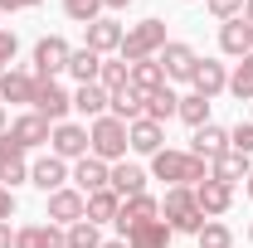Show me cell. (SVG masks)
<instances>
[{
	"label": "cell",
	"mask_w": 253,
	"mask_h": 248,
	"mask_svg": "<svg viewBox=\"0 0 253 248\" xmlns=\"http://www.w3.org/2000/svg\"><path fill=\"white\" fill-rule=\"evenodd\" d=\"M249 156H239V151H224L210 161V180H224V185H239V180H249Z\"/></svg>",
	"instance_id": "484cf974"
},
{
	"label": "cell",
	"mask_w": 253,
	"mask_h": 248,
	"mask_svg": "<svg viewBox=\"0 0 253 248\" xmlns=\"http://www.w3.org/2000/svg\"><path fill=\"white\" fill-rule=\"evenodd\" d=\"M151 175L156 180H166V190L170 185H200V180H210V161H200V156L190 151H170V146H161L156 156H151Z\"/></svg>",
	"instance_id": "6da1fadb"
},
{
	"label": "cell",
	"mask_w": 253,
	"mask_h": 248,
	"mask_svg": "<svg viewBox=\"0 0 253 248\" xmlns=\"http://www.w3.org/2000/svg\"><path fill=\"white\" fill-rule=\"evenodd\" d=\"M161 214L170 224V234H200L210 219L200 214V205H195V190L190 185H170L166 190V200H161Z\"/></svg>",
	"instance_id": "7a4b0ae2"
},
{
	"label": "cell",
	"mask_w": 253,
	"mask_h": 248,
	"mask_svg": "<svg viewBox=\"0 0 253 248\" xmlns=\"http://www.w3.org/2000/svg\"><path fill=\"white\" fill-rule=\"evenodd\" d=\"M156 63L166 68V83H190V73H195V63H200V54L190 49L185 39H170L166 49L156 54Z\"/></svg>",
	"instance_id": "52a82bcc"
},
{
	"label": "cell",
	"mask_w": 253,
	"mask_h": 248,
	"mask_svg": "<svg viewBox=\"0 0 253 248\" xmlns=\"http://www.w3.org/2000/svg\"><path fill=\"white\" fill-rule=\"evenodd\" d=\"M126 68H131V88H136V93L166 88V68H161L156 59H136V63H126Z\"/></svg>",
	"instance_id": "83f0119b"
},
{
	"label": "cell",
	"mask_w": 253,
	"mask_h": 248,
	"mask_svg": "<svg viewBox=\"0 0 253 248\" xmlns=\"http://www.w3.org/2000/svg\"><path fill=\"white\" fill-rule=\"evenodd\" d=\"M49 151L59 156V161H83V156H88V126L59 122L54 131H49Z\"/></svg>",
	"instance_id": "ba28073f"
},
{
	"label": "cell",
	"mask_w": 253,
	"mask_h": 248,
	"mask_svg": "<svg viewBox=\"0 0 253 248\" xmlns=\"http://www.w3.org/2000/svg\"><path fill=\"white\" fill-rule=\"evenodd\" d=\"M68 39L63 34H44L39 44H34V78H59L68 73Z\"/></svg>",
	"instance_id": "8992f818"
},
{
	"label": "cell",
	"mask_w": 253,
	"mask_h": 248,
	"mask_svg": "<svg viewBox=\"0 0 253 248\" xmlns=\"http://www.w3.org/2000/svg\"><path fill=\"white\" fill-rule=\"evenodd\" d=\"M244 20H249V25H253V0H244Z\"/></svg>",
	"instance_id": "f6af8a7d"
},
{
	"label": "cell",
	"mask_w": 253,
	"mask_h": 248,
	"mask_svg": "<svg viewBox=\"0 0 253 248\" xmlns=\"http://www.w3.org/2000/svg\"><path fill=\"white\" fill-rule=\"evenodd\" d=\"M170 239H175V234H170L166 219H146V224H136V229L126 234L122 244L126 248H170Z\"/></svg>",
	"instance_id": "603a6c76"
},
{
	"label": "cell",
	"mask_w": 253,
	"mask_h": 248,
	"mask_svg": "<svg viewBox=\"0 0 253 248\" xmlns=\"http://www.w3.org/2000/svg\"><path fill=\"white\" fill-rule=\"evenodd\" d=\"M0 248H15V234H10V224H0Z\"/></svg>",
	"instance_id": "7bdbcfd3"
},
{
	"label": "cell",
	"mask_w": 253,
	"mask_h": 248,
	"mask_svg": "<svg viewBox=\"0 0 253 248\" xmlns=\"http://www.w3.org/2000/svg\"><path fill=\"white\" fill-rule=\"evenodd\" d=\"M229 151V131L214 122H205V126H195V136H190V156H200V161H214V156Z\"/></svg>",
	"instance_id": "ac0fdd59"
},
{
	"label": "cell",
	"mask_w": 253,
	"mask_h": 248,
	"mask_svg": "<svg viewBox=\"0 0 253 248\" xmlns=\"http://www.w3.org/2000/svg\"><path fill=\"white\" fill-rule=\"evenodd\" d=\"M25 180H30L25 151H20V141L5 131V136H0V185H5V190H15V185H25Z\"/></svg>",
	"instance_id": "8fae6325"
},
{
	"label": "cell",
	"mask_w": 253,
	"mask_h": 248,
	"mask_svg": "<svg viewBox=\"0 0 253 248\" xmlns=\"http://www.w3.org/2000/svg\"><path fill=\"white\" fill-rule=\"evenodd\" d=\"M185 5H195V0H185Z\"/></svg>",
	"instance_id": "f907efd6"
},
{
	"label": "cell",
	"mask_w": 253,
	"mask_h": 248,
	"mask_svg": "<svg viewBox=\"0 0 253 248\" xmlns=\"http://www.w3.org/2000/svg\"><path fill=\"white\" fill-rule=\"evenodd\" d=\"M126 146H131L136 156H156L161 146H166V126H161V122H151V117L131 122V126H126Z\"/></svg>",
	"instance_id": "2e32d148"
},
{
	"label": "cell",
	"mask_w": 253,
	"mask_h": 248,
	"mask_svg": "<svg viewBox=\"0 0 253 248\" xmlns=\"http://www.w3.org/2000/svg\"><path fill=\"white\" fill-rule=\"evenodd\" d=\"M10 219H15V190L0 185V224H10Z\"/></svg>",
	"instance_id": "60d3db41"
},
{
	"label": "cell",
	"mask_w": 253,
	"mask_h": 248,
	"mask_svg": "<svg viewBox=\"0 0 253 248\" xmlns=\"http://www.w3.org/2000/svg\"><path fill=\"white\" fill-rule=\"evenodd\" d=\"M122 25H117V20H107V15H97L93 25H88V49H93V54H117V49H122Z\"/></svg>",
	"instance_id": "7402d4cb"
},
{
	"label": "cell",
	"mask_w": 253,
	"mask_h": 248,
	"mask_svg": "<svg viewBox=\"0 0 253 248\" xmlns=\"http://www.w3.org/2000/svg\"><path fill=\"white\" fill-rule=\"evenodd\" d=\"M229 151H239V156H253V122H239V126H229Z\"/></svg>",
	"instance_id": "74e56055"
},
{
	"label": "cell",
	"mask_w": 253,
	"mask_h": 248,
	"mask_svg": "<svg viewBox=\"0 0 253 248\" xmlns=\"http://www.w3.org/2000/svg\"><path fill=\"white\" fill-rule=\"evenodd\" d=\"M68 180L73 190H83V195H97V190H112V165L107 161H97V156H83V161H73V170H68Z\"/></svg>",
	"instance_id": "9c48e42d"
},
{
	"label": "cell",
	"mask_w": 253,
	"mask_h": 248,
	"mask_svg": "<svg viewBox=\"0 0 253 248\" xmlns=\"http://www.w3.org/2000/svg\"><path fill=\"white\" fill-rule=\"evenodd\" d=\"M5 131H10V122H5V107H0V136H5Z\"/></svg>",
	"instance_id": "7dc6e473"
},
{
	"label": "cell",
	"mask_w": 253,
	"mask_h": 248,
	"mask_svg": "<svg viewBox=\"0 0 253 248\" xmlns=\"http://www.w3.org/2000/svg\"><path fill=\"white\" fill-rule=\"evenodd\" d=\"M15 248H63V229L59 224H25V229H15Z\"/></svg>",
	"instance_id": "d4e9b609"
},
{
	"label": "cell",
	"mask_w": 253,
	"mask_h": 248,
	"mask_svg": "<svg viewBox=\"0 0 253 248\" xmlns=\"http://www.w3.org/2000/svg\"><path fill=\"white\" fill-rule=\"evenodd\" d=\"M146 219H161V200L156 195H131V200H122V209H117V229H122V239L136 229V224H146Z\"/></svg>",
	"instance_id": "7c38bea8"
},
{
	"label": "cell",
	"mask_w": 253,
	"mask_h": 248,
	"mask_svg": "<svg viewBox=\"0 0 253 248\" xmlns=\"http://www.w3.org/2000/svg\"><path fill=\"white\" fill-rule=\"evenodd\" d=\"M97 68H102V54H93L88 44L68 54V73H73L78 83H97Z\"/></svg>",
	"instance_id": "4dcf8cb0"
},
{
	"label": "cell",
	"mask_w": 253,
	"mask_h": 248,
	"mask_svg": "<svg viewBox=\"0 0 253 248\" xmlns=\"http://www.w3.org/2000/svg\"><path fill=\"white\" fill-rule=\"evenodd\" d=\"M63 248H102V234H97V224H88V219L68 224V229H63Z\"/></svg>",
	"instance_id": "d6a6232c"
},
{
	"label": "cell",
	"mask_w": 253,
	"mask_h": 248,
	"mask_svg": "<svg viewBox=\"0 0 253 248\" xmlns=\"http://www.w3.org/2000/svg\"><path fill=\"white\" fill-rule=\"evenodd\" d=\"M195 244H200V248H234V229L219 224V219H210V224L195 234Z\"/></svg>",
	"instance_id": "d590c367"
},
{
	"label": "cell",
	"mask_w": 253,
	"mask_h": 248,
	"mask_svg": "<svg viewBox=\"0 0 253 248\" xmlns=\"http://www.w3.org/2000/svg\"><path fill=\"white\" fill-rule=\"evenodd\" d=\"M107 102H112V97H107V88H97V83H78V93H73V107H78V112H83V117H107Z\"/></svg>",
	"instance_id": "4316f807"
},
{
	"label": "cell",
	"mask_w": 253,
	"mask_h": 248,
	"mask_svg": "<svg viewBox=\"0 0 253 248\" xmlns=\"http://www.w3.org/2000/svg\"><path fill=\"white\" fill-rule=\"evenodd\" d=\"M49 131H54V122H44L39 112H25V117H15V122H10V136L20 141V151L44 146V141H49Z\"/></svg>",
	"instance_id": "d6986e66"
},
{
	"label": "cell",
	"mask_w": 253,
	"mask_h": 248,
	"mask_svg": "<svg viewBox=\"0 0 253 248\" xmlns=\"http://www.w3.org/2000/svg\"><path fill=\"white\" fill-rule=\"evenodd\" d=\"M126 122H117L112 112L107 117H97L93 126H88V156H97V161H107V165H117V161H126Z\"/></svg>",
	"instance_id": "3957f363"
},
{
	"label": "cell",
	"mask_w": 253,
	"mask_h": 248,
	"mask_svg": "<svg viewBox=\"0 0 253 248\" xmlns=\"http://www.w3.org/2000/svg\"><path fill=\"white\" fill-rule=\"evenodd\" d=\"M131 0H102V10H126Z\"/></svg>",
	"instance_id": "ee69618b"
},
{
	"label": "cell",
	"mask_w": 253,
	"mask_h": 248,
	"mask_svg": "<svg viewBox=\"0 0 253 248\" xmlns=\"http://www.w3.org/2000/svg\"><path fill=\"white\" fill-rule=\"evenodd\" d=\"M229 93L239 97V102H249V97H253V54H244L239 68L229 73Z\"/></svg>",
	"instance_id": "e575fe53"
},
{
	"label": "cell",
	"mask_w": 253,
	"mask_h": 248,
	"mask_svg": "<svg viewBox=\"0 0 253 248\" xmlns=\"http://www.w3.org/2000/svg\"><path fill=\"white\" fill-rule=\"evenodd\" d=\"M117 209H122V200H117V190H97V195H88V224H112L117 219Z\"/></svg>",
	"instance_id": "f546056e"
},
{
	"label": "cell",
	"mask_w": 253,
	"mask_h": 248,
	"mask_svg": "<svg viewBox=\"0 0 253 248\" xmlns=\"http://www.w3.org/2000/svg\"><path fill=\"white\" fill-rule=\"evenodd\" d=\"M190 88H195L200 97H210V102H214L219 93H229V73H224V63L219 59H200V63H195V73H190Z\"/></svg>",
	"instance_id": "4fadbf2b"
},
{
	"label": "cell",
	"mask_w": 253,
	"mask_h": 248,
	"mask_svg": "<svg viewBox=\"0 0 253 248\" xmlns=\"http://www.w3.org/2000/svg\"><path fill=\"white\" fill-rule=\"evenodd\" d=\"M219 49L229 54V59H244V54H253V25L244 20V15L219 25Z\"/></svg>",
	"instance_id": "e0dca14e"
},
{
	"label": "cell",
	"mask_w": 253,
	"mask_h": 248,
	"mask_svg": "<svg viewBox=\"0 0 253 248\" xmlns=\"http://www.w3.org/2000/svg\"><path fill=\"white\" fill-rule=\"evenodd\" d=\"M34 112L44 117V122H68V107H73V93L63 88L59 78H39V88H34V102H30Z\"/></svg>",
	"instance_id": "5b68a950"
},
{
	"label": "cell",
	"mask_w": 253,
	"mask_h": 248,
	"mask_svg": "<svg viewBox=\"0 0 253 248\" xmlns=\"http://www.w3.org/2000/svg\"><path fill=\"white\" fill-rule=\"evenodd\" d=\"M175 107H180V93H175V88H170V83H166V88H156V93H146V117H151V122H170V117H175Z\"/></svg>",
	"instance_id": "f1b7e54d"
},
{
	"label": "cell",
	"mask_w": 253,
	"mask_h": 248,
	"mask_svg": "<svg viewBox=\"0 0 253 248\" xmlns=\"http://www.w3.org/2000/svg\"><path fill=\"white\" fill-rule=\"evenodd\" d=\"M88 214V195L83 190H73V185H63V190H54L49 195V224H78V219Z\"/></svg>",
	"instance_id": "30bf717a"
},
{
	"label": "cell",
	"mask_w": 253,
	"mask_h": 248,
	"mask_svg": "<svg viewBox=\"0 0 253 248\" xmlns=\"http://www.w3.org/2000/svg\"><path fill=\"white\" fill-rule=\"evenodd\" d=\"M15 54H20V39H15V30H0V73H10Z\"/></svg>",
	"instance_id": "ab89813d"
},
{
	"label": "cell",
	"mask_w": 253,
	"mask_h": 248,
	"mask_svg": "<svg viewBox=\"0 0 253 248\" xmlns=\"http://www.w3.org/2000/svg\"><path fill=\"white\" fill-rule=\"evenodd\" d=\"M34 5H44V0H0V15L5 10H34Z\"/></svg>",
	"instance_id": "b9f144b4"
},
{
	"label": "cell",
	"mask_w": 253,
	"mask_h": 248,
	"mask_svg": "<svg viewBox=\"0 0 253 248\" xmlns=\"http://www.w3.org/2000/svg\"><path fill=\"white\" fill-rule=\"evenodd\" d=\"M244 195H249V200H253V170H249V180H244Z\"/></svg>",
	"instance_id": "bcb514c9"
},
{
	"label": "cell",
	"mask_w": 253,
	"mask_h": 248,
	"mask_svg": "<svg viewBox=\"0 0 253 248\" xmlns=\"http://www.w3.org/2000/svg\"><path fill=\"white\" fill-rule=\"evenodd\" d=\"M131 83V68H126L122 59H102V68H97V88H107V97L117 93V88H126Z\"/></svg>",
	"instance_id": "1f68e13d"
},
{
	"label": "cell",
	"mask_w": 253,
	"mask_h": 248,
	"mask_svg": "<svg viewBox=\"0 0 253 248\" xmlns=\"http://www.w3.org/2000/svg\"><path fill=\"white\" fill-rule=\"evenodd\" d=\"M195 205H200L205 219H219L224 209L234 205V185H224V180H200V185H195Z\"/></svg>",
	"instance_id": "9a60e30c"
},
{
	"label": "cell",
	"mask_w": 253,
	"mask_h": 248,
	"mask_svg": "<svg viewBox=\"0 0 253 248\" xmlns=\"http://www.w3.org/2000/svg\"><path fill=\"white\" fill-rule=\"evenodd\" d=\"M170 39H166V20H141V25H131L122 34V63H136V59H156L161 49H166Z\"/></svg>",
	"instance_id": "277c9868"
},
{
	"label": "cell",
	"mask_w": 253,
	"mask_h": 248,
	"mask_svg": "<svg viewBox=\"0 0 253 248\" xmlns=\"http://www.w3.org/2000/svg\"><path fill=\"white\" fill-rule=\"evenodd\" d=\"M63 15H68V20H78V25L88 30L97 15H102V0H63Z\"/></svg>",
	"instance_id": "8d00e7d4"
},
{
	"label": "cell",
	"mask_w": 253,
	"mask_h": 248,
	"mask_svg": "<svg viewBox=\"0 0 253 248\" xmlns=\"http://www.w3.org/2000/svg\"><path fill=\"white\" fill-rule=\"evenodd\" d=\"M205 10L224 25V20H239V15H244V0H205Z\"/></svg>",
	"instance_id": "f35d334b"
},
{
	"label": "cell",
	"mask_w": 253,
	"mask_h": 248,
	"mask_svg": "<svg viewBox=\"0 0 253 248\" xmlns=\"http://www.w3.org/2000/svg\"><path fill=\"white\" fill-rule=\"evenodd\" d=\"M146 180H151V175H146L141 165H131V161H117L107 185L117 190V200H131V195H146Z\"/></svg>",
	"instance_id": "44dd1931"
},
{
	"label": "cell",
	"mask_w": 253,
	"mask_h": 248,
	"mask_svg": "<svg viewBox=\"0 0 253 248\" xmlns=\"http://www.w3.org/2000/svg\"><path fill=\"white\" fill-rule=\"evenodd\" d=\"M249 244H253V224H249Z\"/></svg>",
	"instance_id": "681fc988"
},
{
	"label": "cell",
	"mask_w": 253,
	"mask_h": 248,
	"mask_svg": "<svg viewBox=\"0 0 253 248\" xmlns=\"http://www.w3.org/2000/svg\"><path fill=\"white\" fill-rule=\"evenodd\" d=\"M175 117H180L185 126H205V122H210V97L185 93V97H180V107H175Z\"/></svg>",
	"instance_id": "836d02e7"
},
{
	"label": "cell",
	"mask_w": 253,
	"mask_h": 248,
	"mask_svg": "<svg viewBox=\"0 0 253 248\" xmlns=\"http://www.w3.org/2000/svg\"><path fill=\"white\" fill-rule=\"evenodd\" d=\"M30 185L34 190H44V195H54V190L68 185V161H59V156L49 151V156H39L30 165Z\"/></svg>",
	"instance_id": "5bb4252c"
},
{
	"label": "cell",
	"mask_w": 253,
	"mask_h": 248,
	"mask_svg": "<svg viewBox=\"0 0 253 248\" xmlns=\"http://www.w3.org/2000/svg\"><path fill=\"white\" fill-rule=\"evenodd\" d=\"M107 112H112L117 122H126V126H131V122H141V117H146V93H136V88L126 83V88H117V93H112Z\"/></svg>",
	"instance_id": "ffe728a7"
},
{
	"label": "cell",
	"mask_w": 253,
	"mask_h": 248,
	"mask_svg": "<svg viewBox=\"0 0 253 248\" xmlns=\"http://www.w3.org/2000/svg\"><path fill=\"white\" fill-rule=\"evenodd\" d=\"M34 88H39V78L25 73V68L0 73V102H34Z\"/></svg>",
	"instance_id": "cb8c5ba5"
},
{
	"label": "cell",
	"mask_w": 253,
	"mask_h": 248,
	"mask_svg": "<svg viewBox=\"0 0 253 248\" xmlns=\"http://www.w3.org/2000/svg\"><path fill=\"white\" fill-rule=\"evenodd\" d=\"M102 248H126V244H122V239H112V244H102Z\"/></svg>",
	"instance_id": "c3c4849f"
}]
</instances>
